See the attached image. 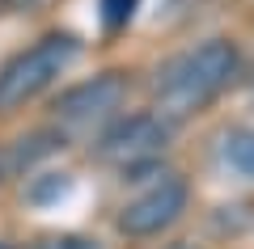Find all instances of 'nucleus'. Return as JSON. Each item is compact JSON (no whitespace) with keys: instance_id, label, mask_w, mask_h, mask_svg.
<instances>
[{"instance_id":"f03ea898","label":"nucleus","mask_w":254,"mask_h":249,"mask_svg":"<svg viewBox=\"0 0 254 249\" xmlns=\"http://www.w3.org/2000/svg\"><path fill=\"white\" fill-rule=\"evenodd\" d=\"M72 59H76V38L72 34H43L34 47L13 55L0 68V114H13L30 98H38Z\"/></svg>"},{"instance_id":"1a4fd4ad","label":"nucleus","mask_w":254,"mask_h":249,"mask_svg":"<svg viewBox=\"0 0 254 249\" xmlns=\"http://www.w3.org/2000/svg\"><path fill=\"white\" fill-rule=\"evenodd\" d=\"M43 249H93L89 241H76V237H60V241H47Z\"/></svg>"},{"instance_id":"39448f33","label":"nucleus","mask_w":254,"mask_h":249,"mask_svg":"<svg viewBox=\"0 0 254 249\" xmlns=\"http://www.w3.org/2000/svg\"><path fill=\"white\" fill-rule=\"evenodd\" d=\"M123 98H127V80L119 72H102V76H93V80H85V85L64 93L55 114H60V123L68 131H89V127L106 123L123 106Z\"/></svg>"},{"instance_id":"6e6552de","label":"nucleus","mask_w":254,"mask_h":249,"mask_svg":"<svg viewBox=\"0 0 254 249\" xmlns=\"http://www.w3.org/2000/svg\"><path fill=\"white\" fill-rule=\"evenodd\" d=\"M68 190H72L68 173H51V182H47V178H38L34 186H30V203H38V207H51L55 199H64Z\"/></svg>"},{"instance_id":"0eeeda50","label":"nucleus","mask_w":254,"mask_h":249,"mask_svg":"<svg viewBox=\"0 0 254 249\" xmlns=\"http://www.w3.org/2000/svg\"><path fill=\"white\" fill-rule=\"evenodd\" d=\"M136 9H140V0H98V17H102V26H106L110 34H119V30L131 26Z\"/></svg>"},{"instance_id":"423d86ee","label":"nucleus","mask_w":254,"mask_h":249,"mask_svg":"<svg viewBox=\"0 0 254 249\" xmlns=\"http://www.w3.org/2000/svg\"><path fill=\"white\" fill-rule=\"evenodd\" d=\"M220 160L237 178L254 182V127H229L220 135Z\"/></svg>"},{"instance_id":"7ed1b4c3","label":"nucleus","mask_w":254,"mask_h":249,"mask_svg":"<svg viewBox=\"0 0 254 249\" xmlns=\"http://www.w3.org/2000/svg\"><path fill=\"white\" fill-rule=\"evenodd\" d=\"M170 144V127L157 114H131L123 123H115L106 135L98 140V156L119 165L123 173H136L144 165H153Z\"/></svg>"},{"instance_id":"20e7f679","label":"nucleus","mask_w":254,"mask_h":249,"mask_svg":"<svg viewBox=\"0 0 254 249\" xmlns=\"http://www.w3.org/2000/svg\"><path fill=\"white\" fill-rule=\"evenodd\" d=\"M182 211H187V182L182 178H161L148 190H140L136 199L123 203L119 228H123L127 237H157V232L170 228Z\"/></svg>"},{"instance_id":"9d476101","label":"nucleus","mask_w":254,"mask_h":249,"mask_svg":"<svg viewBox=\"0 0 254 249\" xmlns=\"http://www.w3.org/2000/svg\"><path fill=\"white\" fill-rule=\"evenodd\" d=\"M9 4H13V9H34L38 0H9Z\"/></svg>"},{"instance_id":"9b49d317","label":"nucleus","mask_w":254,"mask_h":249,"mask_svg":"<svg viewBox=\"0 0 254 249\" xmlns=\"http://www.w3.org/2000/svg\"><path fill=\"white\" fill-rule=\"evenodd\" d=\"M174 249H190V245H174Z\"/></svg>"},{"instance_id":"f257e3e1","label":"nucleus","mask_w":254,"mask_h":249,"mask_svg":"<svg viewBox=\"0 0 254 249\" xmlns=\"http://www.w3.org/2000/svg\"><path fill=\"white\" fill-rule=\"evenodd\" d=\"M237 72H242L237 47L225 43V38H208V43L174 55L170 63H161L157 85H153L157 106L170 118H190V114H199L203 106H212L237 80Z\"/></svg>"}]
</instances>
